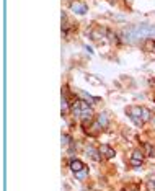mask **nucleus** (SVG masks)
I'll return each mask as SVG.
<instances>
[{
  "instance_id": "obj_16",
  "label": "nucleus",
  "mask_w": 155,
  "mask_h": 191,
  "mask_svg": "<svg viewBox=\"0 0 155 191\" xmlns=\"http://www.w3.org/2000/svg\"><path fill=\"white\" fill-rule=\"evenodd\" d=\"M152 85H153V87H155V80H152Z\"/></svg>"
},
{
  "instance_id": "obj_6",
  "label": "nucleus",
  "mask_w": 155,
  "mask_h": 191,
  "mask_svg": "<svg viewBox=\"0 0 155 191\" xmlns=\"http://www.w3.org/2000/svg\"><path fill=\"white\" fill-rule=\"evenodd\" d=\"M100 152H101V155H103L104 159H113V157L116 155V152L113 150L109 145H101V147H100Z\"/></svg>"
},
{
  "instance_id": "obj_11",
  "label": "nucleus",
  "mask_w": 155,
  "mask_h": 191,
  "mask_svg": "<svg viewBox=\"0 0 155 191\" xmlns=\"http://www.w3.org/2000/svg\"><path fill=\"white\" fill-rule=\"evenodd\" d=\"M132 159L144 162V155H142V152H140V150H134V152H132Z\"/></svg>"
},
{
  "instance_id": "obj_7",
  "label": "nucleus",
  "mask_w": 155,
  "mask_h": 191,
  "mask_svg": "<svg viewBox=\"0 0 155 191\" xmlns=\"http://www.w3.org/2000/svg\"><path fill=\"white\" fill-rule=\"evenodd\" d=\"M128 113H129L131 119H134V118H140V116H142V108H139V106H132V108L128 110ZM140 119H142V118H140Z\"/></svg>"
},
{
  "instance_id": "obj_10",
  "label": "nucleus",
  "mask_w": 155,
  "mask_h": 191,
  "mask_svg": "<svg viewBox=\"0 0 155 191\" xmlns=\"http://www.w3.org/2000/svg\"><path fill=\"white\" fill-rule=\"evenodd\" d=\"M80 98H82V100H85V101H88L90 105H93V103H95L93 96H91L90 93H85V91H80Z\"/></svg>"
},
{
  "instance_id": "obj_8",
  "label": "nucleus",
  "mask_w": 155,
  "mask_h": 191,
  "mask_svg": "<svg viewBox=\"0 0 155 191\" xmlns=\"http://www.w3.org/2000/svg\"><path fill=\"white\" fill-rule=\"evenodd\" d=\"M88 176V168H83V170H80V172H77L75 173V178L77 180H80V181H83Z\"/></svg>"
},
{
  "instance_id": "obj_14",
  "label": "nucleus",
  "mask_w": 155,
  "mask_h": 191,
  "mask_svg": "<svg viewBox=\"0 0 155 191\" xmlns=\"http://www.w3.org/2000/svg\"><path fill=\"white\" fill-rule=\"evenodd\" d=\"M149 188L150 189H155V181H149Z\"/></svg>"
},
{
  "instance_id": "obj_4",
  "label": "nucleus",
  "mask_w": 155,
  "mask_h": 191,
  "mask_svg": "<svg viewBox=\"0 0 155 191\" xmlns=\"http://www.w3.org/2000/svg\"><path fill=\"white\" fill-rule=\"evenodd\" d=\"M96 124H98V127H100V129H106L108 124H109V118H108L106 113H101V115L98 116V119H96Z\"/></svg>"
},
{
  "instance_id": "obj_17",
  "label": "nucleus",
  "mask_w": 155,
  "mask_h": 191,
  "mask_svg": "<svg viewBox=\"0 0 155 191\" xmlns=\"http://www.w3.org/2000/svg\"><path fill=\"white\" fill-rule=\"evenodd\" d=\"M153 121H155V119H153ZM153 126H155V123H153Z\"/></svg>"
},
{
  "instance_id": "obj_9",
  "label": "nucleus",
  "mask_w": 155,
  "mask_h": 191,
  "mask_svg": "<svg viewBox=\"0 0 155 191\" xmlns=\"http://www.w3.org/2000/svg\"><path fill=\"white\" fill-rule=\"evenodd\" d=\"M140 118H142V121H144V123H149V121H150V118H152L150 110H149V108H142V116H140Z\"/></svg>"
},
{
  "instance_id": "obj_15",
  "label": "nucleus",
  "mask_w": 155,
  "mask_h": 191,
  "mask_svg": "<svg viewBox=\"0 0 155 191\" xmlns=\"http://www.w3.org/2000/svg\"><path fill=\"white\" fill-rule=\"evenodd\" d=\"M150 157H155V147L152 149V152H150Z\"/></svg>"
},
{
  "instance_id": "obj_12",
  "label": "nucleus",
  "mask_w": 155,
  "mask_h": 191,
  "mask_svg": "<svg viewBox=\"0 0 155 191\" xmlns=\"http://www.w3.org/2000/svg\"><path fill=\"white\" fill-rule=\"evenodd\" d=\"M61 103H62V115H65V113L69 111V105H67V100H65V96H62Z\"/></svg>"
},
{
  "instance_id": "obj_1",
  "label": "nucleus",
  "mask_w": 155,
  "mask_h": 191,
  "mask_svg": "<svg viewBox=\"0 0 155 191\" xmlns=\"http://www.w3.org/2000/svg\"><path fill=\"white\" fill-rule=\"evenodd\" d=\"M153 30L155 28L149 23H140V25H131L121 33V38L124 42L128 44H136L140 39H147L153 36Z\"/></svg>"
},
{
  "instance_id": "obj_13",
  "label": "nucleus",
  "mask_w": 155,
  "mask_h": 191,
  "mask_svg": "<svg viewBox=\"0 0 155 191\" xmlns=\"http://www.w3.org/2000/svg\"><path fill=\"white\" fill-rule=\"evenodd\" d=\"M144 162H140V160H136V159H131V165L132 167H140Z\"/></svg>"
},
{
  "instance_id": "obj_3",
  "label": "nucleus",
  "mask_w": 155,
  "mask_h": 191,
  "mask_svg": "<svg viewBox=\"0 0 155 191\" xmlns=\"http://www.w3.org/2000/svg\"><path fill=\"white\" fill-rule=\"evenodd\" d=\"M87 155L93 160V162H100L101 160V152L100 149H95V147H87Z\"/></svg>"
},
{
  "instance_id": "obj_5",
  "label": "nucleus",
  "mask_w": 155,
  "mask_h": 191,
  "mask_svg": "<svg viewBox=\"0 0 155 191\" xmlns=\"http://www.w3.org/2000/svg\"><path fill=\"white\" fill-rule=\"evenodd\" d=\"M69 167H70V170H72L74 173H77V172H80V170H83V168H85V167H83V162H82V160H79V159H74V160H70Z\"/></svg>"
},
{
  "instance_id": "obj_2",
  "label": "nucleus",
  "mask_w": 155,
  "mask_h": 191,
  "mask_svg": "<svg viewBox=\"0 0 155 191\" xmlns=\"http://www.w3.org/2000/svg\"><path fill=\"white\" fill-rule=\"evenodd\" d=\"M70 10H72L74 13H77V15H85L87 13V5L82 3V2H74L72 5H70Z\"/></svg>"
}]
</instances>
